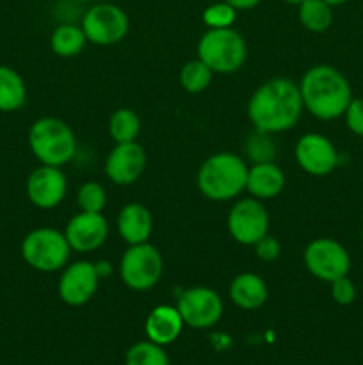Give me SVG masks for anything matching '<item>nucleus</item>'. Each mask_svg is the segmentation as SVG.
<instances>
[{
	"mask_svg": "<svg viewBox=\"0 0 363 365\" xmlns=\"http://www.w3.org/2000/svg\"><path fill=\"white\" fill-rule=\"evenodd\" d=\"M27 102V86L21 75L9 66H0V113H14Z\"/></svg>",
	"mask_w": 363,
	"mask_h": 365,
	"instance_id": "412c9836",
	"label": "nucleus"
},
{
	"mask_svg": "<svg viewBox=\"0 0 363 365\" xmlns=\"http://www.w3.org/2000/svg\"><path fill=\"white\" fill-rule=\"evenodd\" d=\"M248 170V164L237 153H214L199 168L196 184L205 198L212 202H228L237 198L246 189Z\"/></svg>",
	"mask_w": 363,
	"mask_h": 365,
	"instance_id": "7ed1b4c3",
	"label": "nucleus"
},
{
	"mask_svg": "<svg viewBox=\"0 0 363 365\" xmlns=\"http://www.w3.org/2000/svg\"><path fill=\"white\" fill-rule=\"evenodd\" d=\"M302 106L322 121L344 116L352 96V89L345 75L330 64H315L305 71L299 82Z\"/></svg>",
	"mask_w": 363,
	"mask_h": 365,
	"instance_id": "f03ea898",
	"label": "nucleus"
},
{
	"mask_svg": "<svg viewBox=\"0 0 363 365\" xmlns=\"http://www.w3.org/2000/svg\"><path fill=\"white\" fill-rule=\"evenodd\" d=\"M64 235H66L71 252H95L109 237V223L102 212L80 210L66 223Z\"/></svg>",
	"mask_w": 363,
	"mask_h": 365,
	"instance_id": "2eb2a0df",
	"label": "nucleus"
},
{
	"mask_svg": "<svg viewBox=\"0 0 363 365\" xmlns=\"http://www.w3.org/2000/svg\"><path fill=\"white\" fill-rule=\"evenodd\" d=\"M302 98L292 78L274 77L255 89L248 102V118L263 134H280L294 128L301 118Z\"/></svg>",
	"mask_w": 363,
	"mask_h": 365,
	"instance_id": "f257e3e1",
	"label": "nucleus"
},
{
	"mask_svg": "<svg viewBox=\"0 0 363 365\" xmlns=\"http://www.w3.org/2000/svg\"><path fill=\"white\" fill-rule=\"evenodd\" d=\"M130 21L127 13L116 4H96L85 11L82 18V31L89 43L110 46L123 41L128 34Z\"/></svg>",
	"mask_w": 363,
	"mask_h": 365,
	"instance_id": "1a4fd4ad",
	"label": "nucleus"
},
{
	"mask_svg": "<svg viewBox=\"0 0 363 365\" xmlns=\"http://www.w3.org/2000/svg\"><path fill=\"white\" fill-rule=\"evenodd\" d=\"M68 182L66 175L57 166H45L41 164L36 168L27 178L25 191L34 207L43 210L56 209L66 196Z\"/></svg>",
	"mask_w": 363,
	"mask_h": 365,
	"instance_id": "4468645a",
	"label": "nucleus"
},
{
	"mask_svg": "<svg viewBox=\"0 0 363 365\" xmlns=\"http://www.w3.org/2000/svg\"><path fill=\"white\" fill-rule=\"evenodd\" d=\"M285 173L274 163L253 164L248 170L246 191L256 200H273L283 191Z\"/></svg>",
	"mask_w": 363,
	"mask_h": 365,
	"instance_id": "6ab92c4d",
	"label": "nucleus"
},
{
	"mask_svg": "<svg viewBox=\"0 0 363 365\" xmlns=\"http://www.w3.org/2000/svg\"><path fill=\"white\" fill-rule=\"evenodd\" d=\"M75 2H82V4H84V2H91V0H75Z\"/></svg>",
	"mask_w": 363,
	"mask_h": 365,
	"instance_id": "c9c22d12",
	"label": "nucleus"
},
{
	"mask_svg": "<svg viewBox=\"0 0 363 365\" xmlns=\"http://www.w3.org/2000/svg\"><path fill=\"white\" fill-rule=\"evenodd\" d=\"M146 170V152L137 141L116 143L105 159V175L116 185H130Z\"/></svg>",
	"mask_w": 363,
	"mask_h": 365,
	"instance_id": "dca6fc26",
	"label": "nucleus"
},
{
	"mask_svg": "<svg viewBox=\"0 0 363 365\" xmlns=\"http://www.w3.org/2000/svg\"><path fill=\"white\" fill-rule=\"evenodd\" d=\"M283 2H287V4H298V6H299V4H301L302 0H283Z\"/></svg>",
	"mask_w": 363,
	"mask_h": 365,
	"instance_id": "f704fd0d",
	"label": "nucleus"
},
{
	"mask_svg": "<svg viewBox=\"0 0 363 365\" xmlns=\"http://www.w3.org/2000/svg\"><path fill=\"white\" fill-rule=\"evenodd\" d=\"M198 57L214 73H235L244 66L248 45L235 29H209L198 43Z\"/></svg>",
	"mask_w": 363,
	"mask_h": 365,
	"instance_id": "39448f33",
	"label": "nucleus"
},
{
	"mask_svg": "<svg viewBox=\"0 0 363 365\" xmlns=\"http://www.w3.org/2000/svg\"><path fill=\"white\" fill-rule=\"evenodd\" d=\"M117 232L120 237L132 245L148 242L153 232V216L142 203H128L117 214Z\"/></svg>",
	"mask_w": 363,
	"mask_h": 365,
	"instance_id": "f3484780",
	"label": "nucleus"
},
{
	"mask_svg": "<svg viewBox=\"0 0 363 365\" xmlns=\"http://www.w3.org/2000/svg\"><path fill=\"white\" fill-rule=\"evenodd\" d=\"M164 260L159 250L149 242L128 246L120 262V277L132 291H149L159 284Z\"/></svg>",
	"mask_w": 363,
	"mask_h": 365,
	"instance_id": "0eeeda50",
	"label": "nucleus"
},
{
	"mask_svg": "<svg viewBox=\"0 0 363 365\" xmlns=\"http://www.w3.org/2000/svg\"><path fill=\"white\" fill-rule=\"evenodd\" d=\"M77 205L84 212H102L107 205V192L98 182H85L77 192Z\"/></svg>",
	"mask_w": 363,
	"mask_h": 365,
	"instance_id": "bb28decb",
	"label": "nucleus"
},
{
	"mask_svg": "<svg viewBox=\"0 0 363 365\" xmlns=\"http://www.w3.org/2000/svg\"><path fill=\"white\" fill-rule=\"evenodd\" d=\"M212 77L214 71L198 57V59H192L184 64L180 71V86L187 93L196 95V93H201L209 88Z\"/></svg>",
	"mask_w": 363,
	"mask_h": 365,
	"instance_id": "393cba45",
	"label": "nucleus"
},
{
	"mask_svg": "<svg viewBox=\"0 0 363 365\" xmlns=\"http://www.w3.org/2000/svg\"><path fill=\"white\" fill-rule=\"evenodd\" d=\"M71 248L64 232L53 228H36L21 241V257L25 264L39 273H53L64 269L70 260Z\"/></svg>",
	"mask_w": 363,
	"mask_h": 365,
	"instance_id": "423d86ee",
	"label": "nucleus"
},
{
	"mask_svg": "<svg viewBox=\"0 0 363 365\" xmlns=\"http://www.w3.org/2000/svg\"><path fill=\"white\" fill-rule=\"evenodd\" d=\"M85 43H88V38L78 25L63 24L53 29L52 36H50V46H52L53 53H57L59 57L78 56L84 50Z\"/></svg>",
	"mask_w": 363,
	"mask_h": 365,
	"instance_id": "4be33fe9",
	"label": "nucleus"
},
{
	"mask_svg": "<svg viewBox=\"0 0 363 365\" xmlns=\"http://www.w3.org/2000/svg\"><path fill=\"white\" fill-rule=\"evenodd\" d=\"M223 2L230 4V6L237 11H248L258 6L260 0H223Z\"/></svg>",
	"mask_w": 363,
	"mask_h": 365,
	"instance_id": "473e14b6",
	"label": "nucleus"
},
{
	"mask_svg": "<svg viewBox=\"0 0 363 365\" xmlns=\"http://www.w3.org/2000/svg\"><path fill=\"white\" fill-rule=\"evenodd\" d=\"M28 146L45 166H64L77 152V139L66 121L59 118H39L28 130Z\"/></svg>",
	"mask_w": 363,
	"mask_h": 365,
	"instance_id": "20e7f679",
	"label": "nucleus"
},
{
	"mask_svg": "<svg viewBox=\"0 0 363 365\" xmlns=\"http://www.w3.org/2000/svg\"><path fill=\"white\" fill-rule=\"evenodd\" d=\"M177 309L187 327L205 330L223 317V299L210 287H192L182 292Z\"/></svg>",
	"mask_w": 363,
	"mask_h": 365,
	"instance_id": "9b49d317",
	"label": "nucleus"
},
{
	"mask_svg": "<svg viewBox=\"0 0 363 365\" xmlns=\"http://www.w3.org/2000/svg\"><path fill=\"white\" fill-rule=\"evenodd\" d=\"M141 132V120L132 109H117L109 120V134L114 143H132Z\"/></svg>",
	"mask_w": 363,
	"mask_h": 365,
	"instance_id": "b1692460",
	"label": "nucleus"
},
{
	"mask_svg": "<svg viewBox=\"0 0 363 365\" xmlns=\"http://www.w3.org/2000/svg\"><path fill=\"white\" fill-rule=\"evenodd\" d=\"M269 212L262 200L242 198L228 214V232L242 246H255L269 234Z\"/></svg>",
	"mask_w": 363,
	"mask_h": 365,
	"instance_id": "9d476101",
	"label": "nucleus"
},
{
	"mask_svg": "<svg viewBox=\"0 0 363 365\" xmlns=\"http://www.w3.org/2000/svg\"><path fill=\"white\" fill-rule=\"evenodd\" d=\"M184 324V319H182L177 307L159 305L146 317L144 331L148 335V341L159 346H167L173 344L180 337Z\"/></svg>",
	"mask_w": 363,
	"mask_h": 365,
	"instance_id": "a211bd4d",
	"label": "nucleus"
},
{
	"mask_svg": "<svg viewBox=\"0 0 363 365\" xmlns=\"http://www.w3.org/2000/svg\"><path fill=\"white\" fill-rule=\"evenodd\" d=\"M299 21L310 32H324L333 24V7L324 0H302L298 11Z\"/></svg>",
	"mask_w": 363,
	"mask_h": 365,
	"instance_id": "5701e85b",
	"label": "nucleus"
},
{
	"mask_svg": "<svg viewBox=\"0 0 363 365\" xmlns=\"http://www.w3.org/2000/svg\"><path fill=\"white\" fill-rule=\"evenodd\" d=\"M345 125L358 138H363V98H352L344 113Z\"/></svg>",
	"mask_w": 363,
	"mask_h": 365,
	"instance_id": "7c9ffc66",
	"label": "nucleus"
},
{
	"mask_svg": "<svg viewBox=\"0 0 363 365\" xmlns=\"http://www.w3.org/2000/svg\"><path fill=\"white\" fill-rule=\"evenodd\" d=\"M237 9L230 6L226 2H216L212 6L206 7L203 11V24L209 29H228L235 24V18H237Z\"/></svg>",
	"mask_w": 363,
	"mask_h": 365,
	"instance_id": "c85d7f7f",
	"label": "nucleus"
},
{
	"mask_svg": "<svg viewBox=\"0 0 363 365\" xmlns=\"http://www.w3.org/2000/svg\"><path fill=\"white\" fill-rule=\"evenodd\" d=\"M305 266L320 282L338 280L351 271V255L342 242L331 237H317L305 248Z\"/></svg>",
	"mask_w": 363,
	"mask_h": 365,
	"instance_id": "6e6552de",
	"label": "nucleus"
},
{
	"mask_svg": "<svg viewBox=\"0 0 363 365\" xmlns=\"http://www.w3.org/2000/svg\"><path fill=\"white\" fill-rule=\"evenodd\" d=\"M230 298L242 310H258L269 299L265 280L255 273H241L231 280Z\"/></svg>",
	"mask_w": 363,
	"mask_h": 365,
	"instance_id": "aec40b11",
	"label": "nucleus"
},
{
	"mask_svg": "<svg viewBox=\"0 0 363 365\" xmlns=\"http://www.w3.org/2000/svg\"><path fill=\"white\" fill-rule=\"evenodd\" d=\"M324 2H326L327 6H331V7H337V6H342V4H345L347 0H324Z\"/></svg>",
	"mask_w": 363,
	"mask_h": 365,
	"instance_id": "72a5a7b5",
	"label": "nucleus"
},
{
	"mask_svg": "<svg viewBox=\"0 0 363 365\" xmlns=\"http://www.w3.org/2000/svg\"><path fill=\"white\" fill-rule=\"evenodd\" d=\"M356 296H358V289H356L354 282L347 277H342L338 280L331 282V298L337 305L347 307L352 305L356 302Z\"/></svg>",
	"mask_w": 363,
	"mask_h": 365,
	"instance_id": "c756f323",
	"label": "nucleus"
},
{
	"mask_svg": "<svg viewBox=\"0 0 363 365\" xmlns=\"http://www.w3.org/2000/svg\"><path fill=\"white\" fill-rule=\"evenodd\" d=\"M255 253L260 260H263V262H273V260H276L281 253L280 241L274 239L273 235L267 234L265 237H262L258 242H255Z\"/></svg>",
	"mask_w": 363,
	"mask_h": 365,
	"instance_id": "2f4dec72",
	"label": "nucleus"
},
{
	"mask_svg": "<svg viewBox=\"0 0 363 365\" xmlns=\"http://www.w3.org/2000/svg\"><path fill=\"white\" fill-rule=\"evenodd\" d=\"M100 285V273L96 264L78 260L63 269L57 284L59 298L70 307H82L95 298Z\"/></svg>",
	"mask_w": 363,
	"mask_h": 365,
	"instance_id": "f8f14e48",
	"label": "nucleus"
},
{
	"mask_svg": "<svg viewBox=\"0 0 363 365\" xmlns=\"http://www.w3.org/2000/svg\"><path fill=\"white\" fill-rule=\"evenodd\" d=\"M269 135L270 134H263V132L256 130V134L251 135L246 143V152H248V157L253 160V164L274 163L276 146H274L273 139Z\"/></svg>",
	"mask_w": 363,
	"mask_h": 365,
	"instance_id": "cd10ccee",
	"label": "nucleus"
},
{
	"mask_svg": "<svg viewBox=\"0 0 363 365\" xmlns=\"http://www.w3.org/2000/svg\"><path fill=\"white\" fill-rule=\"evenodd\" d=\"M295 160L305 173L326 177L338 166V152L326 135L310 132L299 138L295 145Z\"/></svg>",
	"mask_w": 363,
	"mask_h": 365,
	"instance_id": "ddd939ff",
	"label": "nucleus"
},
{
	"mask_svg": "<svg viewBox=\"0 0 363 365\" xmlns=\"http://www.w3.org/2000/svg\"><path fill=\"white\" fill-rule=\"evenodd\" d=\"M125 365H169L164 346L152 341L137 342L132 346L125 356Z\"/></svg>",
	"mask_w": 363,
	"mask_h": 365,
	"instance_id": "a878e982",
	"label": "nucleus"
}]
</instances>
